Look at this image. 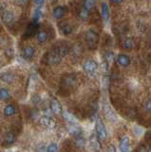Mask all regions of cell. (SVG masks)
<instances>
[{"label":"cell","mask_w":151,"mask_h":152,"mask_svg":"<svg viewBox=\"0 0 151 152\" xmlns=\"http://www.w3.org/2000/svg\"><path fill=\"white\" fill-rule=\"evenodd\" d=\"M63 57L60 55L59 51L57 50V48H54L51 50H50L48 53L45 56V62L46 64L53 66V65H58L61 61H62Z\"/></svg>","instance_id":"cell-1"},{"label":"cell","mask_w":151,"mask_h":152,"mask_svg":"<svg viewBox=\"0 0 151 152\" xmlns=\"http://www.w3.org/2000/svg\"><path fill=\"white\" fill-rule=\"evenodd\" d=\"M83 69L88 76L93 77V76H95L97 70H98L97 62L93 59H90V58L86 59L83 63Z\"/></svg>","instance_id":"cell-2"},{"label":"cell","mask_w":151,"mask_h":152,"mask_svg":"<svg viewBox=\"0 0 151 152\" xmlns=\"http://www.w3.org/2000/svg\"><path fill=\"white\" fill-rule=\"evenodd\" d=\"M85 39H86V43L89 49L90 50L95 49L99 39L98 33L93 30H88L87 31L86 34H85Z\"/></svg>","instance_id":"cell-3"},{"label":"cell","mask_w":151,"mask_h":152,"mask_svg":"<svg viewBox=\"0 0 151 152\" xmlns=\"http://www.w3.org/2000/svg\"><path fill=\"white\" fill-rule=\"evenodd\" d=\"M96 134L98 135L99 139L104 141L107 139V128L105 126V125H104L103 121L101 120L100 118H98L96 120Z\"/></svg>","instance_id":"cell-4"},{"label":"cell","mask_w":151,"mask_h":152,"mask_svg":"<svg viewBox=\"0 0 151 152\" xmlns=\"http://www.w3.org/2000/svg\"><path fill=\"white\" fill-rule=\"evenodd\" d=\"M39 123L41 126H43L46 128H49V129H53L56 126L55 120L50 116H42L39 120Z\"/></svg>","instance_id":"cell-5"},{"label":"cell","mask_w":151,"mask_h":152,"mask_svg":"<svg viewBox=\"0 0 151 152\" xmlns=\"http://www.w3.org/2000/svg\"><path fill=\"white\" fill-rule=\"evenodd\" d=\"M77 83V77L74 74H69L67 76H65L62 84L66 88H71L75 87V85Z\"/></svg>","instance_id":"cell-6"},{"label":"cell","mask_w":151,"mask_h":152,"mask_svg":"<svg viewBox=\"0 0 151 152\" xmlns=\"http://www.w3.org/2000/svg\"><path fill=\"white\" fill-rule=\"evenodd\" d=\"M103 111H104V114H105V116L108 119L109 121L111 122H117V115L115 114L114 110L108 106L107 104H104L103 106Z\"/></svg>","instance_id":"cell-7"},{"label":"cell","mask_w":151,"mask_h":152,"mask_svg":"<svg viewBox=\"0 0 151 152\" xmlns=\"http://www.w3.org/2000/svg\"><path fill=\"white\" fill-rule=\"evenodd\" d=\"M68 130L69 134L75 138L82 137V128L78 126V124H69Z\"/></svg>","instance_id":"cell-8"},{"label":"cell","mask_w":151,"mask_h":152,"mask_svg":"<svg viewBox=\"0 0 151 152\" xmlns=\"http://www.w3.org/2000/svg\"><path fill=\"white\" fill-rule=\"evenodd\" d=\"M2 20L6 25L11 26L15 21V13L11 11H5L2 13Z\"/></svg>","instance_id":"cell-9"},{"label":"cell","mask_w":151,"mask_h":152,"mask_svg":"<svg viewBox=\"0 0 151 152\" xmlns=\"http://www.w3.org/2000/svg\"><path fill=\"white\" fill-rule=\"evenodd\" d=\"M130 58L127 54L125 53H120L117 56V63L119 64L123 68H127L130 65Z\"/></svg>","instance_id":"cell-10"},{"label":"cell","mask_w":151,"mask_h":152,"mask_svg":"<svg viewBox=\"0 0 151 152\" xmlns=\"http://www.w3.org/2000/svg\"><path fill=\"white\" fill-rule=\"evenodd\" d=\"M101 14H102L104 22L107 23L108 21H109V17H110L109 7H108L107 3H106V2H103L101 4Z\"/></svg>","instance_id":"cell-11"},{"label":"cell","mask_w":151,"mask_h":152,"mask_svg":"<svg viewBox=\"0 0 151 152\" xmlns=\"http://www.w3.org/2000/svg\"><path fill=\"white\" fill-rule=\"evenodd\" d=\"M35 54V49L31 46L25 47L22 50V57L26 60H31Z\"/></svg>","instance_id":"cell-12"},{"label":"cell","mask_w":151,"mask_h":152,"mask_svg":"<svg viewBox=\"0 0 151 152\" xmlns=\"http://www.w3.org/2000/svg\"><path fill=\"white\" fill-rule=\"evenodd\" d=\"M129 145H130V139L129 137L125 135L121 139L119 148L121 152H129Z\"/></svg>","instance_id":"cell-13"},{"label":"cell","mask_w":151,"mask_h":152,"mask_svg":"<svg viewBox=\"0 0 151 152\" xmlns=\"http://www.w3.org/2000/svg\"><path fill=\"white\" fill-rule=\"evenodd\" d=\"M66 12H67V10L64 6H56L53 10V16L54 19H61L65 16Z\"/></svg>","instance_id":"cell-14"},{"label":"cell","mask_w":151,"mask_h":152,"mask_svg":"<svg viewBox=\"0 0 151 152\" xmlns=\"http://www.w3.org/2000/svg\"><path fill=\"white\" fill-rule=\"evenodd\" d=\"M15 139H16L15 133L13 131H9L6 134L5 140H4V142H3V145H5V146L12 145V144H15Z\"/></svg>","instance_id":"cell-15"},{"label":"cell","mask_w":151,"mask_h":152,"mask_svg":"<svg viewBox=\"0 0 151 152\" xmlns=\"http://www.w3.org/2000/svg\"><path fill=\"white\" fill-rule=\"evenodd\" d=\"M50 109L54 114H60L62 113V106L59 103L57 99H53L50 102Z\"/></svg>","instance_id":"cell-16"},{"label":"cell","mask_w":151,"mask_h":152,"mask_svg":"<svg viewBox=\"0 0 151 152\" xmlns=\"http://www.w3.org/2000/svg\"><path fill=\"white\" fill-rule=\"evenodd\" d=\"M59 28H60L61 33H62V34H64V35H66V36L71 34L72 31H73L71 25H70V24H69V23H62L59 26Z\"/></svg>","instance_id":"cell-17"},{"label":"cell","mask_w":151,"mask_h":152,"mask_svg":"<svg viewBox=\"0 0 151 152\" xmlns=\"http://www.w3.org/2000/svg\"><path fill=\"white\" fill-rule=\"evenodd\" d=\"M78 17L81 19L82 21H88L90 18V12H88V10L81 7L78 9Z\"/></svg>","instance_id":"cell-18"},{"label":"cell","mask_w":151,"mask_h":152,"mask_svg":"<svg viewBox=\"0 0 151 152\" xmlns=\"http://www.w3.org/2000/svg\"><path fill=\"white\" fill-rule=\"evenodd\" d=\"M99 137L96 133H92V135L90 136V145L92 148L95 150V151H98L100 149V142H99Z\"/></svg>","instance_id":"cell-19"},{"label":"cell","mask_w":151,"mask_h":152,"mask_svg":"<svg viewBox=\"0 0 151 152\" xmlns=\"http://www.w3.org/2000/svg\"><path fill=\"white\" fill-rule=\"evenodd\" d=\"M16 113V107L12 104H9L4 107V116L5 117H10L15 115Z\"/></svg>","instance_id":"cell-20"},{"label":"cell","mask_w":151,"mask_h":152,"mask_svg":"<svg viewBox=\"0 0 151 152\" xmlns=\"http://www.w3.org/2000/svg\"><path fill=\"white\" fill-rule=\"evenodd\" d=\"M36 38H37V42H38L39 44H44L49 38L48 32L45 31H38L36 33Z\"/></svg>","instance_id":"cell-21"},{"label":"cell","mask_w":151,"mask_h":152,"mask_svg":"<svg viewBox=\"0 0 151 152\" xmlns=\"http://www.w3.org/2000/svg\"><path fill=\"white\" fill-rule=\"evenodd\" d=\"M82 7L91 12L96 7V0H84Z\"/></svg>","instance_id":"cell-22"},{"label":"cell","mask_w":151,"mask_h":152,"mask_svg":"<svg viewBox=\"0 0 151 152\" xmlns=\"http://www.w3.org/2000/svg\"><path fill=\"white\" fill-rule=\"evenodd\" d=\"M63 116L65 118V120L69 124H78V120L76 119V117H75L72 113H70L69 111H64Z\"/></svg>","instance_id":"cell-23"},{"label":"cell","mask_w":151,"mask_h":152,"mask_svg":"<svg viewBox=\"0 0 151 152\" xmlns=\"http://www.w3.org/2000/svg\"><path fill=\"white\" fill-rule=\"evenodd\" d=\"M123 46H124V48L125 50H131L134 48L135 43L133 40L131 39V38H126V39H125L124 42H123Z\"/></svg>","instance_id":"cell-24"},{"label":"cell","mask_w":151,"mask_h":152,"mask_svg":"<svg viewBox=\"0 0 151 152\" xmlns=\"http://www.w3.org/2000/svg\"><path fill=\"white\" fill-rule=\"evenodd\" d=\"M10 92L9 90L5 88H0V100H3V101H6V100L10 99Z\"/></svg>","instance_id":"cell-25"},{"label":"cell","mask_w":151,"mask_h":152,"mask_svg":"<svg viewBox=\"0 0 151 152\" xmlns=\"http://www.w3.org/2000/svg\"><path fill=\"white\" fill-rule=\"evenodd\" d=\"M0 79H1L2 81H4V82H6V83H11L15 80V76L11 73H4L0 76Z\"/></svg>","instance_id":"cell-26"},{"label":"cell","mask_w":151,"mask_h":152,"mask_svg":"<svg viewBox=\"0 0 151 152\" xmlns=\"http://www.w3.org/2000/svg\"><path fill=\"white\" fill-rule=\"evenodd\" d=\"M58 151V145L56 142H51L46 148V152H57Z\"/></svg>","instance_id":"cell-27"},{"label":"cell","mask_w":151,"mask_h":152,"mask_svg":"<svg viewBox=\"0 0 151 152\" xmlns=\"http://www.w3.org/2000/svg\"><path fill=\"white\" fill-rule=\"evenodd\" d=\"M143 132H144V129L142 127H140L138 126H134V133H135L136 136H141L142 134H143Z\"/></svg>","instance_id":"cell-28"},{"label":"cell","mask_w":151,"mask_h":152,"mask_svg":"<svg viewBox=\"0 0 151 152\" xmlns=\"http://www.w3.org/2000/svg\"><path fill=\"white\" fill-rule=\"evenodd\" d=\"M144 110L147 113H151V100H147L144 103Z\"/></svg>","instance_id":"cell-29"},{"label":"cell","mask_w":151,"mask_h":152,"mask_svg":"<svg viewBox=\"0 0 151 152\" xmlns=\"http://www.w3.org/2000/svg\"><path fill=\"white\" fill-rule=\"evenodd\" d=\"M76 145H77V146H79V147H83V146H84L85 142H84L83 137L76 138Z\"/></svg>","instance_id":"cell-30"},{"label":"cell","mask_w":151,"mask_h":152,"mask_svg":"<svg viewBox=\"0 0 151 152\" xmlns=\"http://www.w3.org/2000/svg\"><path fill=\"white\" fill-rule=\"evenodd\" d=\"M45 3V0H34V4L37 8H41Z\"/></svg>","instance_id":"cell-31"},{"label":"cell","mask_w":151,"mask_h":152,"mask_svg":"<svg viewBox=\"0 0 151 152\" xmlns=\"http://www.w3.org/2000/svg\"><path fill=\"white\" fill-rule=\"evenodd\" d=\"M16 2H17L18 5H20V6L24 7V6H26V5H27L28 0H16Z\"/></svg>","instance_id":"cell-32"},{"label":"cell","mask_w":151,"mask_h":152,"mask_svg":"<svg viewBox=\"0 0 151 152\" xmlns=\"http://www.w3.org/2000/svg\"><path fill=\"white\" fill-rule=\"evenodd\" d=\"M137 152H149V151L144 145H141L138 148V150H137Z\"/></svg>","instance_id":"cell-33"},{"label":"cell","mask_w":151,"mask_h":152,"mask_svg":"<svg viewBox=\"0 0 151 152\" xmlns=\"http://www.w3.org/2000/svg\"><path fill=\"white\" fill-rule=\"evenodd\" d=\"M107 152H117L115 145H108Z\"/></svg>","instance_id":"cell-34"},{"label":"cell","mask_w":151,"mask_h":152,"mask_svg":"<svg viewBox=\"0 0 151 152\" xmlns=\"http://www.w3.org/2000/svg\"><path fill=\"white\" fill-rule=\"evenodd\" d=\"M110 2L114 5H119V4H122L124 2V0H110Z\"/></svg>","instance_id":"cell-35"},{"label":"cell","mask_w":151,"mask_h":152,"mask_svg":"<svg viewBox=\"0 0 151 152\" xmlns=\"http://www.w3.org/2000/svg\"><path fill=\"white\" fill-rule=\"evenodd\" d=\"M148 151H149V152H151V145H150V146H149V148H148Z\"/></svg>","instance_id":"cell-36"},{"label":"cell","mask_w":151,"mask_h":152,"mask_svg":"<svg viewBox=\"0 0 151 152\" xmlns=\"http://www.w3.org/2000/svg\"><path fill=\"white\" fill-rule=\"evenodd\" d=\"M50 1H53V0H50Z\"/></svg>","instance_id":"cell-37"}]
</instances>
